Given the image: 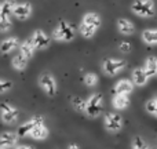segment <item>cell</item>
<instances>
[{"mask_svg": "<svg viewBox=\"0 0 157 149\" xmlns=\"http://www.w3.org/2000/svg\"><path fill=\"white\" fill-rule=\"evenodd\" d=\"M13 87V81L10 80H4V79H0V94H4L8 90Z\"/></svg>", "mask_w": 157, "mask_h": 149, "instance_id": "obj_28", "label": "cell"}, {"mask_svg": "<svg viewBox=\"0 0 157 149\" xmlns=\"http://www.w3.org/2000/svg\"><path fill=\"white\" fill-rule=\"evenodd\" d=\"M112 105L117 111H124L125 108L130 106V98L125 94H116L112 100Z\"/></svg>", "mask_w": 157, "mask_h": 149, "instance_id": "obj_15", "label": "cell"}, {"mask_svg": "<svg viewBox=\"0 0 157 149\" xmlns=\"http://www.w3.org/2000/svg\"><path fill=\"white\" fill-rule=\"evenodd\" d=\"M83 22H86V24H88V25H92V26H97L98 29H99L101 25H102V19H101L99 14H97V13H87V14H84Z\"/></svg>", "mask_w": 157, "mask_h": 149, "instance_id": "obj_20", "label": "cell"}, {"mask_svg": "<svg viewBox=\"0 0 157 149\" xmlns=\"http://www.w3.org/2000/svg\"><path fill=\"white\" fill-rule=\"evenodd\" d=\"M17 2L15 0H4L2 3V13H0V17H10L14 11V7H15Z\"/></svg>", "mask_w": 157, "mask_h": 149, "instance_id": "obj_24", "label": "cell"}, {"mask_svg": "<svg viewBox=\"0 0 157 149\" xmlns=\"http://www.w3.org/2000/svg\"><path fill=\"white\" fill-rule=\"evenodd\" d=\"M142 40L149 46L157 44V29H146L142 32Z\"/></svg>", "mask_w": 157, "mask_h": 149, "instance_id": "obj_22", "label": "cell"}, {"mask_svg": "<svg viewBox=\"0 0 157 149\" xmlns=\"http://www.w3.org/2000/svg\"><path fill=\"white\" fill-rule=\"evenodd\" d=\"M18 46H19V39L15 37V36H11V37L4 39V40L0 43V53H3V54L13 53Z\"/></svg>", "mask_w": 157, "mask_h": 149, "instance_id": "obj_12", "label": "cell"}, {"mask_svg": "<svg viewBox=\"0 0 157 149\" xmlns=\"http://www.w3.org/2000/svg\"><path fill=\"white\" fill-rule=\"evenodd\" d=\"M134 90V83L130 80H125V79H123V80L117 81L116 86H114V92L116 94H131Z\"/></svg>", "mask_w": 157, "mask_h": 149, "instance_id": "obj_16", "label": "cell"}, {"mask_svg": "<svg viewBox=\"0 0 157 149\" xmlns=\"http://www.w3.org/2000/svg\"><path fill=\"white\" fill-rule=\"evenodd\" d=\"M30 41L33 43V46L36 47V50H44L51 44V37L47 35L44 30H35L33 35L30 36Z\"/></svg>", "mask_w": 157, "mask_h": 149, "instance_id": "obj_6", "label": "cell"}, {"mask_svg": "<svg viewBox=\"0 0 157 149\" xmlns=\"http://www.w3.org/2000/svg\"><path fill=\"white\" fill-rule=\"evenodd\" d=\"M13 28V21L10 17H0V33H6Z\"/></svg>", "mask_w": 157, "mask_h": 149, "instance_id": "obj_25", "label": "cell"}, {"mask_svg": "<svg viewBox=\"0 0 157 149\" xmlns=\"http://www.w3.org/2000/svg\"><path fill=\"white\" fill-rule=\"evenodd\" d=\"M75 28L72 26L69 22L61 21L59 24L55 26V29L52 30V39L57 41H72L75 39Z\"/></svg>", "mask_w": 157, "mask_h": 149, "instance_id": "obj_2", "label": "cell"}, {"mask_svg": "<svg viewBox=\"0 0 157 149\" xmlns=\"http://www.w3.org/2000/svg\"><path fill=\"white\" fill-rule=\"evenodd\" d=\"M146 111L152 115H157V98L146 102Z\"/></svg>", "mask_w": 157, "mask_h": 149, "instance_id": "obj_29", "label": "cell"}, {"mask_svg": "<svg viewBox=\"0 0 157 149\" xmlns=\"http://www.w3.org/2000/svg\"><path fill=\"white\" fill-rule=\"evenodd\" d=\"M28 61H29V58H28L26 55H24L22 53H19V54H17L15 57L13 58L11 65H13V68L15 69V71H24L28 65Z\"/></svg>", "mask_w": 157, "mask_h": 149, "instance_id": "obj_18", "label": "cell"}, {"mask_svg": "<svg viewBox=\"0 0 157 149\" xmlns=\"http://www.w3.org/2000/svg\"><path fill=\"white\" fill-rule=\"evenodd\" d=\"M132 148H135V149H145V148H147V145L145 144L144 138H141V137H135V138H134V142H132Z\"/></svg>", "mask_w": 157, "mask_h": 149, "instance_id": "obj_30", "label": "cell"}, {"mask_svg": "<svg viewBox=\"0 0 157 149\" xmlns=\"http://www.w3.org/2000/svg\"><path fill=\"white\" fill-rule=\"evenodd\" d=\"M72 105L77 112H86V101L80 97H73L72 98Z\"/></svg>", "mask_w": 157, "mask_h": 149, "instance_id": "obj_26", "label": "cell"}, {"mask_svg": "<svg viewBox=\"0 0 157 149\" xmlns=\"http://www.w3.org/2000/svg\"><path fill=\"white\" fill-rule=\"evenodd\" d=\"M0 117H2L3 123H6V124H13V123H15L17 119H18V109L7 102L0 104Z\"/></svg>", "mask_w": 157, "mask_h": 149, "instance_id": "obj_5", "label": "cell"}, {"mask_svg": "<svg viewBox=\"0 0 157 149\" xmlns=\"http://www.w3.org/2000/svg\"><path fill=\"white\" fill-rule=\"evenodd\" d=\"M105 128L110 133H117L123 128V117L119 113H106L105 116Z\"/></svg>", "mask_w": 157, "mask_h": 149, "instance_id": "obj_7", "label": "cell"}, {"mask_svg": "<svg viewBox=\"0 0 157 149\" xmlns=\"http://www.w3.org/2000/svg\"><path fill=\"white\" fill-rule=\"evenodd\" d=\"M0 13H2V3H0Z\"/></svg>", "mask_w": 157, "mask_h": 149, "instance_id": "obj_33", "label": "cell"}, {"mask_svg": "<svg viewBox=\"0 0 157 149\" xmlns=\"http://www.w3.org/2000/svg\"><path fill=\"white\" fill-rule=\"evenodd\" d=\"M41 122H43V117H41V116H33L30 120H28V122H25L24 124L19 126L17 134L19 135V138H24V137L29 135L30 131L33 130V127H35V126H37L39 123H41Z\"/></svg>", "mask_w": 157, "mask_h": 149, "instance_id": "obj_9", "label": "cell"}, {"mask_svg": "<svg viewBox=\"0 0 157 149\" xmlns=\"http://www.w3.org/2000/svg\"><path fill=\"white\" fill-rule=\"evenodd\" d=\"M78 32L81 33V36L86 39H91L95 36V33L98 32V28L97 26H92V25H88L86 22L81 21L80 24V28H78Z\"/></svg>", "mask_w": 157, "mask_h": 149, "instance_id": "obj_19", "label": "cell"}, {"mask_svg": "<svg viewBox=\"0 0 157 149\" xmlns=\"http://www.w3.org/2000/svg\"><path fill=\"white\" fill-rule=\"evenodd\" d=\"M39 84H40L41 90L47 95H50V97H54L57 94V90H58L57 81H55V79L51 75H43L40 77V80H39Z\"/></svg>", "mask_w": 157, "mask_h": 149, "instance_id": "obj_8", "label": "cell"}, {"mask_svg": "<svg viewBox=\"0 0 157 149\" xmlns=\"http://www.w3.org/2000/svg\"><path fill=\"white\" fill-rule=\"evenodd\" d=\"M69 148H71V149H72V148L76 149V148H78V147H77V145H69Z\"/></svg>", "mask_w": 157, "mask_h": 149, "instance_id": "obj_32", "label": "cell"}, {"mask_svg": "<svg viewBox=\"0 0 157 149\" xmlns=\"http://www.w3.org/2000/svg\"><path fill=\"white\" fill-rule=\"evenodd\" d=\"M145 72L149 77H153V76L157 75V58L156 57H149L145 62V66H144Z\"/></svg>", "mask_w": 157, "mask_h": 149, "instance_id": "obj_21", "label": "cell"}, {"mask_svg": "<svg viewBox=\"0 0 157 149\" xmlns=\"http://www.w3.org/2000/svg\"><path fill=\"white\" fill-rule=\"evenodd\" d=\"M19 135L17 133H11V131H4L0 134V148H11L15 147L18 142Z\"/></svg>", "mask_w": 157, "mask_h": 149, "instance_id": "obj_11", "label": "cell"}, {"mask_svg": "<svg viewBox=\"0 0 157 149\" xmlns=\"http://www.w3.org/2000/svg\"><path fill=\"white\" fill-rule=\"evenodd\" d=\"M102 106H103V98L101 92L92 94L88 100L86 101V113L90 117H98L102 112Z\"/></svg>", "mask_w": 157, "mask_h": 149, "instance_id": "obj_3", "label": "cell"}, {"mask_svg": "<svg viewBox=\"0 0 157 149\" xmlns=\"http://www.w3.org/2000/svg\"><path fill=\"white\" fill-rule=\"evenodd\" d=\"M125 68L124 60H117V58H108L102 62V71L108 76H116L117 73Z\"/></svg>", "mask_w": 157, "mask_h": 149, "instance_id": "obj_4", "label": "cell"}, {"mask_svg": "<svg viewBox=\"0 0 157 149\" xmlns=\"http://www.w3.org/2000/svg\"><path fill=\"white\" fill-rule=\"evenodd\" d=\"M117 29H119V32L121 33V35L130 36L135 32V25L125 18H120L119 21H117Z\"/></svg>", "mask_w": 157, "mask_h": 149, "instance_id": "obj_14", "label": "cell"}, {"mask_svg": "<svg viewBox=\"0 0 157 149\" xmlns=\"http://www.w3.org/2000/svg\"><path fill=\"white\" fill-rule=\"evenodd\" d=\"M147 80H149V76L146 75V72H145L144 68H136L132 71V81L134 84H136V86H145V84L147 83Z\"/></svg>", "mask_w": 157, "mask_h": 149, "instance_id": "obj_17", "label": "cell"}, {"mask_svg": "<svg viewBox=\"0 0 157 149\" xmlns=\"http://www.w3.org/2000/svg\"><path fill=\"white\" fill-rule=\"evenodd\" d=\"M98 83V76L95 73H87L84 76V84L88 87H94Z\"/></svg>", "mask_w": 157, "mask_h": 149, "instance_id": "obj_27", "label": "cell"}, {"mask_svg": "<svg viewBox=\"0 0 157 149\" xmlns=\"http://www.w3.org/2000/svg\"><path fill=\"white\" fill-rule=\"evenodd\" d=\"M19 50H21L22 54L26 55L28 58H32L33 54H35V51H36V47L33 46V43L30 41V39H26L24 43L19 44Z\"/></svg>", "mask_w": 157, "mask_h": 149, "instance_id": "obj_23", "label": "cell"}, {"mask_svg": "<svg viewBox=\"0 0 157 149\" xmlns=\"http://www.w3.org/2000/svg\"><path fill=\"white\" fill-rule=\"evenodd\" d=\"M119 50L121 53H128L131 50V44L128 43V41H121V43H120V46H119Z\"/></svg>", "mask_w": 157, "mask_h": 149, "instance_id": "obj_31", "label": "cell"}, {"mask_svg": "<svg viewBox=\"0 0 157 149\" xmlns=\"http://www.w3.org/2000/svg\"><path fill=\"white\" fill-rule=\"evenodd\" d=\"M48 128H47V126L43 124V122L39 123L37 126H35L33 127V130L30 131L29 135L32 137L33 139H37V141H43V139H46L47 137H48Z\"/></svg>", "mask_w": 157, "mask_h": 149, "instance_id": "obj_13", "label": "cell"}, {"mask_svg": "<svg viewBox=\"0 0 157 149\" xmlns=\"http://www.w3.org/2000/svg\"><path fill=\"white\" fill-rule=\"evenodd\" d=\"M131 11L142 18H150L156 13V6L153 0H134L131 4Z\"/></svg>", "mask_w": 157, "mask_h": 149, "instance_id": "obj_1", "label": "cell"}, {"mask_svg": "<svg viewBox=\"0 0 157 149\" xmlns=\"http://www.w3.org/2000/svg\"><path fill=\"white\" fill-rule=\"evenodd\" d=\"M13 15L15 18L21 19H28L30 15H32V6L29 3H17L15 7H14V11H13Z\"/></svg>", "mask_w": 157, "mask_h": 149, "instance_id": "obj_10", "label": "cell"}]
</instances>
